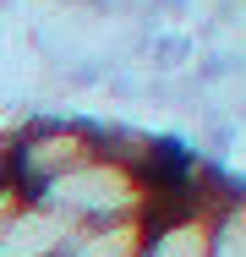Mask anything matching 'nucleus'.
Instances as JSON below:
<instances>
[{"label": "nucleus", "instance_id": "obj_5", "mask_svg": "<svg viewBox=\"0 0 246 257\" xmlns=\"http://www.w3.org/2000/svg\"><path fill=\"white\" fill-rule=\"evenodd\" d=\"M148 219H104V224H77L66 257H143Z\"/></svg>", "mask_w": 246, "mask_h": 257}, {"label": "nucleus", "instance_id": "obj_2", "mask_svg": "<svg viewBox=\"0 0 246 257\" xmlns=\"http://www.w3.org/2000/svg\"><path fill=\"white\" fill-rule=\"evenodd\" d=\"M93 154H104V137H98L93 120H82V115H28L22 132L11 137L6 159H0V175H11L33 197L49 181H60L66 170L88 164Z\"/></svg>", "mask_w": 246, "mask_h": 257}, {"label": "nucleus", "instance_id": "obj_4", "mask_svg": "<svg viewBox=\"0 0 246 257\" xmlns=\"http://www.w3.org/2000/svg\"><path fill=\"white\" fill-rule=\"evenodd\" d=\"M77 219L55 213L49 203L28 197V203L11 213L6 235H0V257H66V241H71Z\"/></svg>", "mask_w": 246, "mask_h": 257}, {"label": "nucleus", "instance_id": "obj_6", "mask_svg": "<svg viewBox=\"0 0 246 257\" xmlns=\"http://www.w3.org/2000/svg\"><path fill=\"white\" fill-rule=\"evenodd\" d=\"M208 257H246V192H224L219 197Z\"/></svg>", "mask_w": 246, "mask_h": 257}, {"label": "nucleus", "instance_id": "obj_7", "mask_svg": "<svg viewBox=\"0 0 246 257\" xmlns=\"http://www.w3.org/2000/svg\"><path fill=\"white\" fill-rule=\"evenodd\" d=\"M28 203V192L11 181V175H0V235H6V224H11V213Z\"/></svg>", "mask_w": 246, "mask_h": 257}, {"label": "nucleus", "instance_id": "obj_1", "mask_svg": "<svg viewBox=\"0 0 246 257\" xmlns=\"http://www.w3.org/2000/svg\"><path fill=\"white\" fill-rule=\"evenodd\" d=\"M33 197L49 203L55 213H66V219H77V224H104V219H148L159 186H153L148 164H132V159L104 148V154L66 170L60 181H49Z\"/></svg>", "mask_w": 246, "mask_h": 257}, {"label": "nucleus", "instance_id": "obj_3", "mask_svg": "<svg viewBox=\"0 0 246 257\" xmlns=\"http://www.w3.org/2000/svg\"><path fill=\"white\" fill-rule=\"evenodd\" d=\"M219 197H224V192H219ZM219 197H213V203L153 208V213H148V235H143V257H208Z\"/></svg>", "mask_w": 246, "mask_h": 257}]
</instances>
